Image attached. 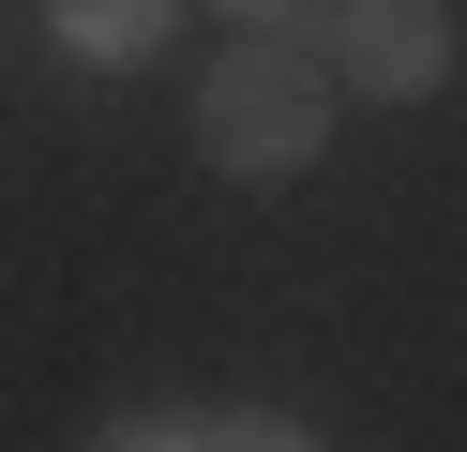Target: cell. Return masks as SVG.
<instances>
[{
    "label": "cell",
    "instance_id": "6da1fadb",
    "mask_svg": "<svg viewBox=\"0 0 467 452\" xmlns=\"http://www.w3.org/2000/svg\"><path fill=\"white\" fill-rule=\"evenodd\" d=\"M196 151H212L226 181H302L317 151H332V46H317V30L226 46V76L196 90Z\"/></svg>",
    "mask_w": 467,
    "mask_h": 452
},
{
    "label": "cell",
    "instance_id": "7a4b0ae2",
    "mask_svg": "<svg viewBox=\"0 0 467 452\" xmlns=\"http://www.w3.org/2000/svg\"><path fill=\"white\" fill-rule=\"evenodd\" d=\"M332 76L377 90V106H422L437 76H452V0H332Z\"/></svg>",
    "mask_w": 467,
    "mask_h": 452
},
{
    "label": "cell",
    "instance_id": "3957f363",
    "mask_svg": "<svg viewBox=\"0 0 467 452\" xmlns=\"http://www.w3.org/2000/svg\"><path fill=\"white\" fill-rule=\"evenodd\" d=\"M166 16H182V0H46V30H61L76 60H151Z\"/></svg>",
    "mask_w": 467,
    "mask_h": 452
},
{
    "label": "cell",
    "instance_id": "277c9868",
    "mask_svg": "<svg viewBox=\"0 0 467 452\" xmlns=\"http://www.w3.org/2000/svg\"><path fill=\"white\" fill-rule=\"evenodd\" d=\"M196 452H317V437H302V422H286V407H242V422H212V437H196Z\"/></svg>",
    "mask_w": 467,
    "mask_h": 452
},
{
    "label": "cell",
    "instance_id": "5b68a950",
    "mask_svg": "<svg viewBox=\"0 0 467 452\" xmlns=\"http://www.w3.org/2000/svg\"><path fill=\"white\" fill-rule=\"evenodd\" d=\"M106 452H196V437H182V422H121Z\"/></svg>",
    "mask_w": 467,
    "mask_h": 452
},
{
    "label": "cell",
    "instance_id": "8992f818",
    "mask_svg": "<svg viewBox=\"0 0 467 452\" xmlns=\"http://www.w3.org/2000/svg\"><path fill=\"white\" fill-rule=\"evenodd\" d=\"M226 16H242V30H272V16H286V0H226Z\"/></svg>",
    "mask_w": 467,
    "mask_h": 452
}]
</instances>
